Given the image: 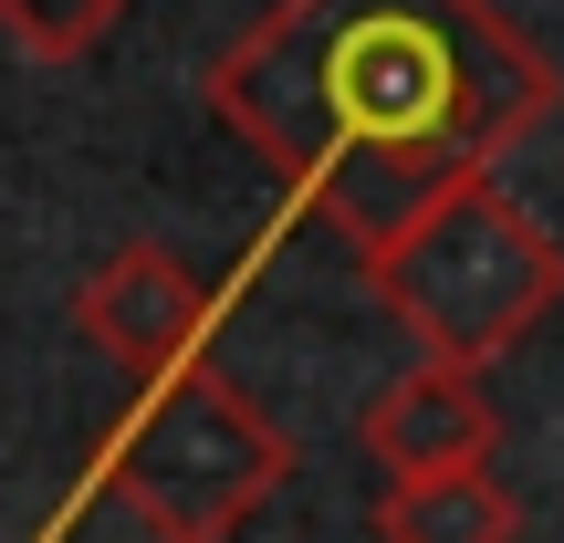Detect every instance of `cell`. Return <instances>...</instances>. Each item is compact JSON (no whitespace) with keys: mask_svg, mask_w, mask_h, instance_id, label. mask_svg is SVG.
Listing matches in <instances>:
<instances>
[{"mask_svg":"<svg viewBox=\"0 0 564 543\" xmlns=\"http://www.w3.org/2000/svg\"><path fill=\"white\" fill-rule=\"evenodd\" d=\"M564 105V63L502 0H262L209 63V116L314 199L345 251L491 178Z\"/></svg>","mask_w":564,"mask_h":543,"instance_id":"cell-1","label":"cell"},{"mask_svg":"<svg viewBox=\"0 0 564 543\" xmlns=\"http://www.w3.org/2000/svg\"><path fill=\"white\" fill-rule=\"evenodd\" d=\"M366 293L398 314V335L440 366H491L564 303V241L533 220L523 199L491 178L440 188L429 209H408L387 241L356 251Z\"/></svg>","mask_w":564,"mask_h":543,"instance_id":"cell-2","label":"cell"},{"mask_svg":"<svg viewBox=\"0 0 564 543\" xmlns=\"http://www.w3.org/2000/svg\"><path fill=\"white\" fill-rule=\"evenodd\" d=\"M282 481H293V439L209 356L147 377V408L105 449V491L147 523V543H230Z\"/></svg>","mask_w":564,"mask_h":543,"instance_id":"cell-3","label":"cell"},{"mask_svg":"<svg viewBox=\"0 0 564 543\" xmlns=\"http://www.w3.org/2000/svg\"><path fill=\"white\" fill-rule=\"evenodd\" d=\"M199 324H209L199 272H188L178 251H158V241H116L95 272H84V293H74V335L95 345L105 366H126V377L188 366L199 356Z\"/></svg>","mask_w":564,"mask_h":543,"instance_id":"cell-4","label":"cell"},{"mask_svg":"<svg viewBox=\"0 0 564 543\" xmlns=\"http://www.w3.org/2000/svg\"><path fill=\"white\" fill-rule=\"evenodd\" d=\"M356 439H366V460H377L387 481L481 470L491 439H502V408L481 398V366H440V356H419L408 377H387L377 398H366Z\"/></svg>","mask_w":564,"mask_h":543,"instance_id":"cell-5","label":"cell"},{"mask_svg":"<svg viewBox=\"0 0 564 543\" xmlns=\"http://www.w3.org/2000/svg\"><path fill=\"white\" fill-rule=\"evenodd\" d=\"M377 543H523V502L481 470H429V481H387L377 491Z\"/></svg>","mask_w":564,"mask_h":543,"instance_id":"cell-6","label":"cell"},{"mask_svg":"<svg viewBox=\"0 0 564 543\" xmlns=\"http://www.w3.org/2000/svg\"><path fill=\"white\" fill-rule=\"evenodd\" d=\"M126 21V0H0V42H11L21 63H84L105 32Z\"/></svg>","mask_w":564,"mask_h":543,"instance_id":"cell-7","label":"cell"}]
</instances>
